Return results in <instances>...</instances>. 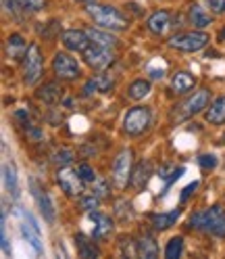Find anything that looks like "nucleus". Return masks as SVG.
I'll return each instance as SVG.
<instances>
[{"mask_svg":"<svg viewBox=\"0 0 225 259\" xmlns=\"http://www.w3.org/2000/svg\"><path fill=\"white\" fill-rule=\"evenodd\" d=\"M46 0H17V7L21 9H29V11H40L44 9Z\"/></svg>","mask_w":225,"mask_h":259,"instance_id":"nucleus-29","label":"nucleus"},{"mask_svg":"<svg viewBox=\"0 0 225 259\" xmlns=\"http://www.w3.org/2000/svg\"><path fill=\"white\" fill-rule=\"evenodd\" d=\"M98 197L92 192V194H88V197H82V201H79V205H82V209H86V211H92V209H96L98 207Z\"/></svg>","mask_w":225,"mask_h":259,"instance_id":"nucleus-30","label":"nucleus"},{"mask_svg":"<svg viewBox=\"0 0 225 259\" xmlns=\"http://www.w3.org/2000/svg\"><path fill=\"white\" fill-rule=\"evenodd\" d=\"M132 165H134V153L132 149H123L115 161H112V182L117 188H125L132 180Z\"/></svg>","mask_w":225,"mask_h":259,"instance_id":"nucleus-4","label":"nucleus"},{"mask_svg":"<svg viewBox=\"0 0 225 259\" xmlns=\"http://www.w3.org/2000/svg\"><path fill=\"white\" fill-rule=\"evenodd\" d=\"M94 79V84H96V88H98V92H106L110 86H112V79L108 77V75H96V77H92Z\"/></svg>","mask_w":225,"mask_h":259,"instance_id":"nucleus-28","label":"nucleus"},{"mask_svg":"<svg viewBox=\"0 0 225 259\" xmlns=\"http://www.w3.org/2000/svg\"><path fill=\"white\" fill-rule=\"evenodd\" d=\"M7 55L15 61H19V59H25L27 55V44L25 40L19 36V34H13L9 40H7Z\"/></svg>","mask_w":225,"mask_h":259,"instance_id":"nucleus-16","label":"nucleus"},{"mask_svg":"<svg viewBox=\"0 0 225 259\" xmlns=\"http://www.w3.org/2000/svg\"><path fill=\"white\" fill-rule=\"evenodd\" d=\"M198 163H200V167L202 169H215L217 167V157L215 155H202L200 159H198Z\"/></svg>","mask_w":225,"mask_h":259,"instance_id":"nucleus-32","label":"nucleus"},{"mask_svg":"<svg viewBox=\"0 0 225 259\" xmlns=\"http://www.w3.org/2000/svg\"><path fill=\"white\" fill-rule=\"evenodd\" d=\"M52 71L61 79H75V77H79V65L69 55L57 53L52 59Z\"/></svg>","mask_w":225,"mask_h":259,"instance_id":"nucleus-8","label":"nucleus"},{"mask_svg":"<svg viewBox=\"0 0 225 259\" xmlns=\"http://www.w3.org/2000/svg\"><path fill=\"white\" fill-rule=\"evenodd\" d=\"M38 96L44 101V103H57L59 99H61V88L57 86V84H44L42 88H40V92H38Z\"/></svg>","mask_w":225,"mask_h":259,"instance_id":"nucleus-25","label":"nucleus"},{"mask_svg":"<svg viewBox=\"0 0 225 259\" xmlns=\"http://www.w3.org/2000/svg\"><path fill=\"white\" fill-rule=\"evenodd\" d=\"M34 197H36V201H38V207H40L44 220L52 224V222H54V205H52L50 197H48V192H46L44 188H40L36 182H34Z\"/></svg>","mask_w":225,"mask_h":259,"instance_id":"nucleus-13","label":"nucleus"},{"mask_svg":"<svg viewBox=\"0 0 225 259\" xmlns=\"http://www.w3.org/2000/svg\"><path fill=\"white\" fill-rule=\"evenodd\" d=\"M40 77H42V51L38 44H31L23 59V79L27 86H34Z\"/></svg>","mask_w":225,"mask_h":259,"instance_id":"nucleus-6","label":"nucleus"},{"mask_svg":"<svg viewBox=\"0 0 225 259\" xmlns=\"http://www.w3.org/2000/svg\"><path fill=\"white\" fill-rule=\"evenodd\" d=\"M182 249H184V240L180 236H175L167 242V249H165V257L167 259H178L182 255Z\"/></svg>","mask_w":225,"mask_h":259,"instance_id":"nucleus-26","label":"nucleus"},{"mask_svg":"<svg viewBox=\"0 0 225 259\" xmlns=\"http://www.w3.org/2000/svg\"><path fill=\"white\" fill-rule=\"evenodd\" d=\"M94 194H96V197H98V199H102V197H106V182H98V188H96L94 190Z\"/></svg>","mask_w":225,"mask_h":259,"instance_id":"nucleus-35","label":"nucleus"},{"mask_svg":"<svg viewBox=\"0 0 225 259\" xmlns=\"http://www.w3.org/2000/svg\"><path fill=\"white\" fill-rule=\"evenodd\" d=\"M180 213H182V209H173V211H169V213H154V215H150V222H152V226L156 230H167L175 224V220L180 218Z\"/></svg>","mask_w":225,"mask_h":259,"instance_id":"nucleus-19","label":"nucleus"},{"mask_svg":"<svg viewBox=\"0 0 225 259\" xmlns=\"http://www.w3.org/2000/svg\"><path fill=\"white\" fill-rule=\"evenodd\" d=\"M206 121L213 123V125L225 123V96H219V99L211 105V109L206 111Z\"/></svg>","mask_w":225,"mask_h":259,"instance_id":"nucleus-18","label":"nucleus"},{"mask_svg":"<svg viewBox=\"0 0 225 259\" xmlns=\"http://www.w3.org/2000/svg\"><path fill=\"white\" fill-rule=\"evenodd\" d=\"M148 92H150V82H146V79H136V82L130 84V90H127L130 99H134V101H140L144 96H148Z\"/></svg>","mask_w":225,"mask_h":259,"instance_id":"nucleus-23","label":"nucleus"},{"mask_svg":"<svg viewBox=\"0 0 225 259\" xmlns=\"http://www.w3.org/2000/svg\"><path fill=\"white\" fill-rule=\"evenodd\" d=\"M136 253L144 259H154L158 257V247H156V242L150 234H142L136 242Z\"/></svg>","mask_w":225,"mask_h":259,"instance_id":"nucleus-15","label":"nucleus"},{"mask_svg":"<svg viewBox=\"0 0 225 259\" xmlns=\"http://www.w3.org/2000/svg\"><path fill=\"white\" fill-rule=\"evenodd\" d=\"M150 174H152V165L148 163V161H142V163L132 171V180H130V184L134 186V188H144L146 186V182H148V178H150Z\"/></svg>","mask_w":225,"mask_h":259,"instance_id":"nucleus-17","label":"nucleus"},{"mask_svg":"<svg viewBox=\"0 0 225 259\" xmlns=\"http://www.w3.org/2000/svg\"><path fill=\"white\" fill-rule=\"evenodd\" d=\"M73 161V153L71 151H67V149H63V151H59L57 155H54V163H71Z\"/></svg>","mask_w":225,"mask_h":259,"instance_id":"nucleus-33","label":"nucleus"},{"mask_svg":"<svg viewBox=\"0 0 225 259\" xmlns=\"http://www.w3.org/2000/svg\"><path fill=\"white\" fill-rule=\"evenodd\" d=\"M194 77H192L190 73H186V71H180V73H175L173 75V79H171V88L175 90V92H188V90H192L194 88Z\"/></svg>","mask_w":225,"mask_h":259,"instance_id":"nucleus-20","label":"nucleus"},{"mask_svg":"<svg viewBox=\"0 0 225 259\" xmlns=\"http://www.w3.org/2000/svg\"><path fill=\"white\" fill-rule=\"evenodd\" d=\"M198 188V182H192L190 186H186L184 188V192H182V201H186L188 197H190V194H192V190H196Z\"/></svg>","mask_w":225,"mask_h":259,"instance_id":"nucleus-36","label":"nucleus"},{"mask_svg":"<svg viewBox=\"0 0 225 259\" xmlns=\"http://www.w3.org/2000/svg\"><path fill=\"white\" fill-rule=\"evenodd\" d=\"M86 11H88V15L90 17L98 23V25H102L104 29H125L127 25V19L123 17V15L115 9V7H106V5H88L86 7Z\"/></svg>","mask_w":225,"mask_h":259,"instance_id":"nucleus-2","label":"nucleus"},{"mask_svg":"<svg viewBox=\"0 0 225 259\" xmlns=\"http://www.w3.org/2000/svg\"><path fill=\"white\" fill-rule=\"evenodd\" d=\"M57 180H59V186L63 188V192H67L71 194V197H75V194H82V188H84V180H82V176H79L77 169H61L59 176H57Z\"/></svg>","mask_w":225,"mask_h":259,"instance_id":"nucleus-9","label":"nucleus"},{"mask_svg":"<svg viewBox=\"0 0 225 259\" xmlns=\"http://www.w3.org/2000/svg\"><path fill=\"white\" fill-rule=\"evenodd\" d=\"M77 171H79V176H82L84 182H96V174H94V169H92L90 165L82 163V165L77 167Z\"/></svg>","mask_w":225,"mask_h":259,"instance_id":"nucleus-31","label":"nucleus"},{"mask_svg":"<svg viewBox=\"0 0 225 259\" xmlns=\"http://www.w3.org/2000/svg\"><path fill=\"white\" fill-rule=\"evenodd\" d=\"M82 3H92V0H82Z\"/></svg>","mask_w":225,"mask_h":259,"instance_id":"nucleus-38","label":"nucleus"},{"mask_svg":"<svg viewBox=\"0 0 225 259\" xmlns=\"http://www.w3.org/2000/svg\"><path fill=\"white\" fill-rule=\"evenodd\" d=\"M90 220L94 222V238L96 240H104L112 232V220L108 215L98 213V211H92Z\"/></svg>","mask_w":225,"mask_h":259,"instance_id":"nucleus-12","label":"nucleus"},{"mask_svg":"<svg viewBox=\"0 0 225 259\" xmlns=\"http://www.w3.org/2000/svg\"><path fill=\"white\" fill-rule=\"evenodd\" d=\"M190 23L194 25V27H206L208 23H211V15L204 13L202 7L192 5L190 7Z\"/></svg>","mask_w":225,"mask_h":259,"instance_id":"nucleus-22","label":"nucleus"},{"mask_svg":"<svg viewBox=\"0 0 225 259\" xmlns=\"http://www.w3.org/2000/svg\"><path fill=\"white\" fill-rule=\"evenodd\" d=\"M148 29L152 31V34H156V36H163L165 31L171 27V15L167 13V11H156V13H152L150 17H148Z\"/></svg>","mask_w":225,"mask_h":259,"instance_id":"nucleus-14","label":"nucleus"},{"mask_svg":"<svg viewBox=\"0 0 225 259\" xmlns=\"http://www.w3.org/2000/svg\"><path fill=\"white\" fill-rule=\"evenodd\" d=\"M63 44H65L69 51H75V53H84L86 48L90 46V36L88 31H79V29H65L61 36Z\"/></svg>","mask_w":225,"mask_h":259,"instance_id":"nucleus-10","label":"nucleus"},{"mask_svg":"<svg viewBox=\"0 0 225 259\" xmlns=\"http://www.w3.org/2000/svg\"><path fill=\"white\" fill-rule=\"evenodd\" d=\"M84 59H86V63L90 65V67L102 71V69L110 67V65L115 63V53H112L110 48H106V46L92 44L84 51Z\"/></svg>","mask_w":225,"mask_h":259,"instance_id":"nucleus-7","label":"nucleus"},{"mask_svg":"<svg viewBox=\"0 0 225 259\" xmlns=\"http://www.w3.org/2000/svg\"><path fill=\"white\" fill-rule=\"evenodd\" d=\"M75 245H77L79 257H84V259H88V257H98V255H100V251L94 247V242H90L84 234H75Z\"/></svg>","mask_w":225,"mask_h":259,"instance_id":"nucleus-21","label":"nucleus"},{"mask_svg":"<svg viewBox=\"0 0 225 259\" xmlns=\"http://www.w3.org/2000/svg\"><path fill=\"white\" fill-rule=\"evenodd\" d=\"M88 36L92 40V44H98V46H106V48H112L117 46V40L112 38L110 34H102L98 29H88Z\"/></svg>","mask_w":225,"mask_h":259,"instance_id":"nucleus-24","label":"nucleus"},{"mask_svg":"<svg viewBox=\"0 0 225 259\" xmlns=\"http://www.w3.org/2000/svg\"><path fill=\"white\" fill-rule=\"evenodd\" d=\"M208 5H211L213 13H217V15L225 13V0H208Z\"/></svg>","mask_w":225,"mask_h":259,"instance_id":"nucleus-34","label":"nucleus"},{"mask_svg":"<svg viewBox=\"0 0 225 259\" xmlns=\"http://www.w3.org/2000/svg\"><path fill=\"white\" fill-rule=\"evenodd\" d=\"M219 38H221V40H225V27L219 31Z\"/></svg>","mask_w":225,"mask_h":259,"instance_id":"nucleus-37","label":"nucleus"},{"mask_svg":"<svg viewBox=\"0 0 225 259\" xmlns=\"http://www.w3.org/2000/svg\"><path fill=\"white\" fill-rule=\"evenodd\" d=\"M192 228L225 238V209L221 205H213L204 211L194 213L192 215Z\"/></svg>","mask_w":225,"mask_h":259,"instance_id":"nucleus-1","label":"nucleus"},{"mask_svg":"<svg viewBox=\"0 0 225 259\" xmlns=\"http://www.w3.org/2000/svg\"><path fill=\"white\" fill-rule=\"evenodd\" d=\"M208 99H211V92L208 90H198V92H194L190 96V99L182 105V109H184V115H196V113H200L202 109H206V105H208Z\"/></svg>","mask_w":225,"mask_h":259,"instance_id":"nucleus-11","label":"nucleus"},{"mask_svg":"<svg viewBox=\"0 0 225 259\" xmlns=\"http://www.w3.org/2000/svg\"><path fill=\"white\" fill-rule=\"evenodd\" d=\"M5 180H7V186H9V190H11V194L13 197H17V178H15V169H13V165H5Z\"/></svg>","mask_w":225,"mask_h":259,"instance_id":"nucleus-27","label":"nucleus"},{"mask_svg":"<svg viewBox=\"0 0 225 259\" xmlns=\"http://www.w3.org/2000/svg\"><path fill=\"white\" fill-rule=\"evenodd\" d=\"M150 125V109L148 107H134L125 113L123 130L130 136H138Z\"/></svg>","mask_w":225,"mask_h":259,"instance_id":"nucleus-5","label":"nucleus"},{"mask_svg":"<svg viewBox=\"0 0 225 259\" xmlns=\"http://www.w3.org/2000/svg\"><path fill=\"white\" fill-rule=\"evenodd\" d=\"M208 34L204 31H184V34H175L169 40V46L175 51H184V53H196L208 44Z\"/></svg>","mask_w":225,"mask_h":259,"instance_id":"nucleus-3","label":"nucleus"}]
</instances>
